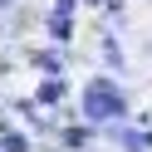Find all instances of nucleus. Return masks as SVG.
I'll list each match as a JSON object with an SVG mask.
<instances>
[{
  "instance_id": "nucleus-1",
  "label": "nucleus",
  "mask_w": 152,
  "mask_h": 152,
  "mask_svg": "<svg viewBox=\"0 0 152 152\" xmlns=\"http://www.w3.org/2000/svg\"><path fill=\"white\" fill-rule=\"evenodd\" d=\"M79 108H83V118H88V128H108V123L128 118V93H123L118 79H103V74H98V79L83 83Z\"/></svg>"
},
{
  "instance_id": "nucleus-2",
  "label": "nucleus",
  "mask_w": 152,
  "mask_h": 152,
  "mask_svg": "<svg viewBox=\"0 0 152 152\" xmlns=\"http://www.w3.org/2000/svg\"><path fill=\"white\" fill-rule=\"evenodd\" d=\"M0 5H5V0H0Z\"/></svg>"
}]
</instances>
